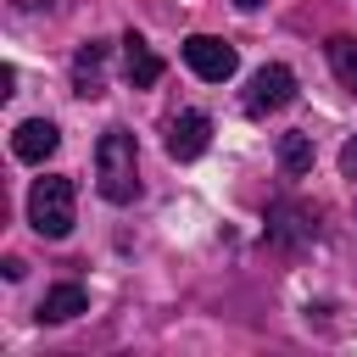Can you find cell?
Here are the masks:
<instances>
[{"instance_id":"1","label":"cell","mask_w":357,"mask_h":357,"mask_svg":"<svg viewBox=\"0 0 357 357\" xmlns=\"http://www.w3.org/2000/svg\"><path fill=\"white\" fill-rule=\"evenodd\" d=\"M95 190L112 206H128L139 195V145L128 128H106L95 139Z\"/></svg>"},{"instance_id":"2","label":"cell","mask_w":357,"mask_h":357,"mask_svg":"<svg viewBox=\"0 0 357 357\" xmlns=\"http://www.w3.org/2000/svg\"><path fill=\"white\" fill-rule=\"evenodd\" d=\"M28 223H33L45 240L73 234V178H61V173L33 178V190H28Z\"/></svg>"},{"instance_id":"3","label":"cell","mask_w":357,"mask_h":357,"mask_svg":"<svg viewBox=\"0 0 357 357\" xmlns=\"http://www.w3.org/2000/svg\"><path fill=\"white\" fill-rule=\"evenodd\" d=\"M184 61H190V73L206 78V84H223V78H234V67H240L234 45H223L218 33H190V39H184Z\"/></svg>"},{"instance_id":"4","label":"cell","mask_w":357,"mask_h":357,"mask_svg":"<svg viewBox=\"0 0 357 357\" xmlns=\"http://www.w3.org/2000/svg\"><path fill=\"white\" fill-rule=\"evenodd\" d=\"M290 100H296V73H290V67L268 61V67L251 73V89H245V112H251V117H268V112H279V106H290Z\"/></svg>"},{"instance_id":"5","label":"cell","mask_w":357,"mask_h":357,"mask_svg":"<svg viewBox=\"0 0 357 357\" xmlns=\"http://www.w3.org/2000/svg\"><path fill=\"white\" fill-rule=\"evenodd\" d=\"M206 139H212V117L206 112H178V117H167V156L173 162H195L201 151H206Z\"/></svg>"},{"instance_id":"6","label":"cell","mask_w":357,"mask_h":357,"mask_svg":"<svg viewBox=\"0 0 357 357\" xmlns=\"http://www.w3.org/2000/svg\"><path fill=\"white\" fill-rule=\"evenodd\" d=\"M56 145H61V128L50 117H28L11 134V156L17 162H45V156H56Z\"/></svg>"},{"instance_id":"7","label":"cell","mask_w":357,"mask_h":357,"mask_svg":"<svg viewBox=\"0 0 357 357\" xmlns=\"http://www.w3.org/2000/svg\"><path fill=\"white\" fill-rule=\"evenodd\" d=\"M106 45L100 39H89V45H78V56H73V95H84V100H95L106 84Z\"/></svg>"},{"instance_id":"8","label":"cell","mask_w":357,"mask_h":357,"mask_svg":"<svg viewBox=\"0 0 357 357\" xmlns=\"http://www.w3.org/2000/svg\"><path fill=\"white\" fill-rule=\"evenodd\" d=\"M268 240L273 245H307L312 240V218L301 206H290V201H273L268 206Z\"/></svg>"},{"instance_id":"9","label":"cell","mask_w":357,"mask_h":357,"mask_svg":"<svg viewBox=\"0 0 357 357\" xmlns=\"http://www.w3.org/2000/svg\"><path fill=\"white\" fill-rule=\"evenodd\" d=\"M123 73H128L134 89H151V84L162 78V56H156L139 33H123Z\"/></svg>"},{"instance_id":"10","label":"cell","mask_w":357,"mask_h":357,"mask_svg":"<svg viewBox=\"0 0 357 357\" xmlns=\"http://www.w3.org/2000/svg\"><path fill=\"white\" fill-rule=\"evenodd\" d=\"M78 312H89V290H84V284H50L45 301H39V318H45V324H67V318H78Z\"/></svg>"},{"instance_id":"11","label":"cell","mask_w":357,"mask_h":357,"mask_svg":"<svg viewBox=\"0 0 357 357\" xmlns=\"http://www.w3.org/2000/svg\"><path fill=\"white\" fill-rule=\"evenodd\" d=\"M279 167L284 173H307L312 167V134H301V128L279 134Z\"/></svg>"},{"instance_id":"12","label":"cell","mask_w":357,"mask_h":357,"mask_svg":"<svg viewBox=\"0 0 357 357\" xmlns=\"http://www.w3.org/2000/svg\"><path fill=\"white\" fill-rule=\"evenodd\" d=\"M324 50H329V67H335V78H340V84H346V89L357 95V39L335 33V39L324 45Z\"/></svg>"},{"instance_id":"13","label":"cell","mask_w":357,"mask_h":357,"mask_svg":"<svg viewBox=\"0 0 357 357\" xmlns=\"http://www.w3.org/2000/svg\"><path fill=\"white\" fill-rule=\"evenodd\" d=\"M340 173H346V178H357V139H346V145H340Z\"/></svg>"},{"instance_id":"14","label":"cell","mask_w":357,"mask_h":357,"mask_svg":"<svg viewBox=\"0 0 357 357\" xmlns=\"http://www.w3.org/2000/svg\"><path fill=\"white\" fill-rule=\"evenodd\" d=\"M11 6H17V11H39V6H45V11H56L61 0H11Z\"/></svg>"},{"instance_id":"15","label":"cell","mask_w":357,"mask_h":357,"mask_svg":"<svg viewBox=\"0 0 357 357\" xmlns=\"http://www.w3.org/2000/svg\"><path fill=\"white\" fill-rule=\"evenodd\" d=\"M234 6H240V11H257V6H262V0H234Z\"/></svg>"}]
</instances>
